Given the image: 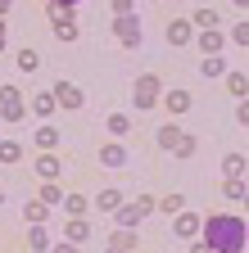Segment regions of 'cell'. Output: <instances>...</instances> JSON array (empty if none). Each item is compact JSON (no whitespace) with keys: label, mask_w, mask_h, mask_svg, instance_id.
<instances>
[{"label":"cell","mask_w":249,"mask_h":253,"mask_svg":"<svg viewBox=\"0 0 249 253\" xmlns=\"http://www.w3.org/2000/svg\"><path fill=\"white\" fill-rule=\"evenodd\" d=\"M199 235L213 253H245V217H236V212L199 217Z\"/></svg>","instance_id":"obj_1"},{"label":"cell","mask_w":249,"mask_h":253,"mask_svg":"<svg viewBox=\"0 0 249 253\" xmlns=\"http://www.w3.org/2000/svg\"><path fill=\"white\" fill-rule=\"evenodd\" d=\"M159 77H154V73H145V77H136V86H132V104L136 109H154V104H159Z\"/></svg>","instance_id":"obj_2"},{"label":"cell","mask_w":249,"mask_h":253,"mask_svg":"<svg viewBox=\"0 0 249 253\" xmlns=\"http://www.w3.org/2000/svg\"><path fill=\"white\" fill-rule=\"evenodd\" d=\"M113 37L127 45V50H136V45H141V18H136V14H118V18H113Z\"/></svg>","instance_id":"obj_3"},{"label":"cell","mask_w":249,"mask_h":253,"mask_svg":"<svg viewBox=\"0 0 249 253\" xmlns=\"http://www.w3.org/2000/svg\"><path fill=\"white\" fill-rule=\"evenodd\" d=\"M0 113H5V122H23L27 104H23V90L18 86H0Z\"/></svg>","instance_id":"obj_4"},{"label":"cell","mask_w":249,"mask_h":253,"mask_svg":"<svg viewBox=\"0 0 249 253\" xmlns=\"http://www.w3.org/2000/svg\"><path fill=\"white\" fill-rule=\"evenodd\" d=\"M109 217L118 221V231H136V226H141V217H145V208H141V199H136V204H127V199H122Z\"/></svg>","instance_id":"obj_5"},{"label":"cell","mask_w":249,"mask_h":253,"mask_svg":"<svg viewBox=\"0 0 249 253\" xmlns=\"http://www.w3.org/2000/svg\"><path fill=\"white\" fill-rule=\"evenodd\" d=\"M32 168H37L41 181H59V172H64V158H59L54 149H37V163H32Z\"/></svg>","instance_id":"obj_6"},{"label":"cell","mask_w":249,"mask_h":253,"mask_svg":"<svg viewBox=\"0 0 249 253\" xmlns=\"http://www.w3.org/2000/svg\"><path fill=\"white\" fill-rule=\"evenodd\" d=\"M50 95H54V104H59V109H82V104H86V95H82L73 82H54Z\"/></svg>","instance_id":"obj_7"},{"label":"cell","mask_w":249,"mask_h":253,"mask_svg":"<svg viewBox=\"0 0 249 253\" xmlns=\"http://www.w3.org/2000/svg\"><path fill=\"white\" fill-rule=\"evenodd\" d=\"M172 217H177V221H172V235H177V240H195V235H199V212H186V208H181V212H172Z\"/></svg>","instance_id":"obj_8"},{"label":"cell","mask_w":249,"mask_h":253,"mask_svg":"<svg viewBox=\"0 0 249 253\" xmlns=\"http://www.w3.org/2000/svg\"><path fill=\"white\" fill-rule=\"evenodd\" d=\"M163 37H168V45H191L195 41V27H191V18H172Z\"/></svg>","instance_id":"obj_9"},{"label":"cell","mask_w":249,"mask_h":253,"mask_svg":"<svg viewBox=\"0 0 249 253\" xmlns=\"http://www.w3.org/2000/svg\"><path fill=\"white\" fill-rule=\"evenodd\" d=\"M100 168H127V149H122L118 140H109L100 149Z\"/></svg>","instance_id":"obj_10"},{"label":"cell","mask_w":249,"mask_h":253,"mask_svg":"<svg viewBox=\"0 0 249 253\" xmlns=\"http://www.w3.org/2000/svg\"><path fill=\"white\" fill-rule=\"evenodd\" d=\"M27 249H32V253H50V231H46V221H32V231H27Z\"/></svg>","instance_id":"obj_11"},{"label":"cell","mask_w":249,"mask_h":253,"mask_svg":"<svg viewBox=\"0 0 249 253\" xmlns=\"http://www.w3.org/2000/svg\"><path fill=\"white\" fill-rule=\"evenodd\" d=\"M86 235H91L86 217H68V226H64V240H68V244H86Z\"/></svg>","instance_id":"obj_12"},{"label":"cell","mask_w":249,"mask_h":253,"mask_svg":"<svg viewBox=\"0 0 249 253\" xmlns=\"http://www.w3.org/2000/svg\"><path fill=\"white\" fill-rule=\"evenodd\" d=\"M181 136H186V131H181L177 122H163V126H159V149H177Z\"/></svg>","instance_id":"obj_13"},{"label":"cell","mask_w":249,"mask_h":253,"mask_svg":"<svg viewBox=\"0 0 249 253\" xmlns=\"http://www.w3.org/2000/svg\"><path fill=\"white\" fill-rule=\"evenodd\" d=\"M163 104H168V113L177 118V113H186V109H191V90H168L163 95Z\"/></svg>","instance_id":"obj_14"},{"label":"cell","mask_w":249,"mask_h":253,"mask_svg":"<svg viewBox=\"0 0 249 253\" xmlns=\"http://www.w3.org/2000/svg\"><path fill=\"white\" fill-rule=\"evenodd\" d=\"M122 199H127V195H122V190H100V195H96V199H91V204H96L100 212H113V208H118Z\"/></svg>","instance_id":"obj_15"},{"label":"cell","mask_w":249,"mask_h":253,"mask_svg":"<svg viewBox=\"0 0 249 253\" xmlns=\"http://www.w3.org/2000/svg\"><path fill=\"white\" fill-rule=\"evenodd\" d=\"M54 109H59V104H54L50 90H37V95H32V113H37V118H50Z\"/></svg>","instance_id":"obj_16"},{"label":"cell","mask_w":249,"mask_h":253,"mask_svg":"<svg viewBox=\"0 0 249 253\" xmlns=\"http://www.w3.org/2000/svg\"><path fill=\"white\" fill-rule=\"evenodd\" d=\"M104 126H109V136H113V140H122V136L132 131V122H127V113H109V118H104Z\"/></svg>","instance_id":"obj_17"},{"label":"cell","mask_w":249,"mask_h":253,"mask_svg":"<svg viewBox=\"0 0 249 253\" xmlns=\"http://www.w3.org/2000/svg\"><path fill=\"white\" fill-rule=\"evenodd\" d=\"M222 45H227V41H222V32H217V27H208L204 37H199V50H204V54H222Z\"/></svg>","instance_id":"obj_18"},{"label":"cell","mask_w":249,"mask_h":253,"mask_svg":"<svg viewBox=\"0 0 249 253\" xmlns=\"http://www.w3.org/2000/svg\"><path fill=\"white\" fill-rule=\"evenodd\" d=\"M199 73H204V77H222V73H227V54H208V59L199 63Z\"/></svg>","instance_id":"obj_19"},{"label":"cell","mask_w":249,"mask_h":253,"mask_svg":"<svg viewBox=\"0 0 249 253\" xmlns=\"http://www.w3.org/2000/svg\"><path fill=\"white\" fill-rule=\"evenodd\" d=\"M222 18H217V9H195L191 14V27H199V32H208V27H217Z\"/></svg>","instance_id":"obj_20"},{"label":"cell","mask_w":249,"mask_h":253,"mask_svg":"<svg viewBox=\"0 0 249 253\" xmlns=\"http://www.w3.org/2000/svg\"><path fill=\"white\" fill-rule=\"evenodd\" d=\"M59 204H64V212H68V217H86V208H91V199H82V195H64Z\"/></svg>","instance_id":"obj_21"},{"label":"cell","mask_w":249,"mask_h":253,"mask_svg":"<svg viewBox=\"0 0 249 253\" xmlns=\"http://www.w3.org/2000/svg\"><path fill=\"white\" fill-rule=\"evenodd\" d=\"M37 199H41L46 208H54L59 199H64V190H59V181H41V195H37Z\"/></svg>","instance_id":"obj_22"},{"label":"cell","mask_w":249,"mask_h":253,"mask_svg":"<svg viewBox=\"0 0 249 253\" xmlns=\"http://www.w3.org/2000/svg\"><path fill=\"white\" fill-rule=\"evenodd\" d=\"M54 37L59 41H77V23L73 18H54Z\"/></svg>","instance_id":"obj_23"},{"label":"cell","mask_w":249,"mask_h":253,"mask_svg":"<svg viewBox=\"0 0 249 253\" xmlns=\"http://www.w3.org/2000/svg\"><path fill=\"white\" fill-rule=\"evenodd\" d=\"M23 158V145L18 140H0V163H18Z\"/></svg>","instance_id":"obj_24"},{"label":"cell","mask_w":249,"mask_h":253,"mask_svg":"<svg viewBox=\"0 0 249 253\" xmlns=\"http://www.w3.org/2000/svg\"><path fill=\"white\" fill-rule=\"evenodd\" d=\"M59 145V131L54 126H37V149H54Z\"/></svg>","instance_id":"obj_25"},{"label":"cell","mask_w":249,"mask_h":253,"mask_svg":"<svg viewBox=\"0 0 249 253\" xmlns=\"http://www.w3.org/2000/svg\"><path fill=\"white\" fill-rule=\"evenodd\" d=\"M245 86H249V82H245V73H227V90L236 95V100H245Z\"/></svg>","instance_id":"obj_26"},{"label":"cell","mask_w":249,"mask_h":253,"mask_svg":"<svg viewBox=\"0 0 249 253\" xmlns=\"http://www.w3.org/2000/svg\"><path fill=\"white\" fill-rule=\"evenodd\" d=\"M154 208H163V212H181L186 199H181V195H163V199H154Z\"/></svg>","instance_id":"obj_27"},{"label":"cell","mask_w":249,"mask_h":253,"mask_svg":"<svg viewBox=\"0 0 249 253\" xmlns=\"http://www.w3.org/2000/svg\"><path fill=\"white\" fill-rule=\"evenodd\" d=\"M222 168H227V176H240V172H245V154H240V149L227 154V163H222Z\"/></svg>","instance_id":"obj_28"},{"label":"cell","mask_w":249,"mask_h":253,"mask_svg":"<svg viewBox=\"0 0 249 253\" xmlns=\"http://www.w3.org/2000/svg\"><path fill=\"white\" fill-rule=\"evenodd\" d=\"M227 199H231V204H245V181H240V176L227 181Z\"/></svg>","instance_id":"obj_29"},{"label":"cell","mask_w":249,"mask_h":253,"mask_svg":"<svg viewBox=\"0 0 249 253\" xmlns=\"http://www.w3.org/2000/svg\"><path fill=\"white\" fill-rule=\"evenodd\" d=\"M37 63H41L37 50H18V68H23V73H37Z\"/></svg>","instance_id":"obj_30"},{"label":"cell","mask_w":249,"mask_h":253,"mask_svg":"<svg viewBox=\"0 0 249 253\" xmlns=\"http://www.w3.org/2000/svg\"><path fill=\"white\" fill-rule=\"evenodd\" d=\"M23 212H27V221H46V212H50V208H46L41 199H32V204H27Z\"/></svg>","instance_id":"obj_31"},{"label":"cell","mask_w":249,"mask_h":253,"mask_svg":"<svg viewBox=\"0 0 249 253\" xmlns=\"http://www.w3.org/2000/svg\"><path fill=\"white\" fill-rule=\"evenodd\" d=\"M172 154H177V158H181V163H186V158H191V154H195V136H181V145H177Z\"/></svg>","instance_id":"obj_32"},{"label":"cell","mask_w":249,"mask_h":253,"mask_svg":"<svg viewBox=\"0 0 249 253\" xmlns=\"http://www.w3.org/2000/svg\"><path fill=\"white\" fill-rule=\"evenodd\" d=\"M109 244H118V249H127V253H132V244H136V231H118Z\"/></svg>","instance_id":"obj_33"},{"label":"cell","mask_w":249,"mask_h":253,"mask_svg":"<svg viewBox=\"0 0 249 253\" xmlns=\"http://www.w3.org/2000/svg\"><path fill=\"white\" fill-rule=\"evenodd\" d=\"M231 41H236V45H249V23H236V27H231Z\"/></svg>","instance_id":"obj_34"},{"label":"cell","mask_w":249,"mask_h":253,"mask_svg":"<svg viewBox=\"0 0 249 253\" xmlns=\"http://www.w3.org/2000/svg\"><path fill=\"white\" fill-rule=\"evenodd\" d=\"M50 253H82V244H68L64 240V244H50Z\"/></svg>","instance_id":"obj_35"},{"label":"cell","mask_w":249,"mask_h":253,"mask_svg":"<svg viewBox=\"0 0 249 253\" xmlns=\"http://www.w3.org/2000/svg\"><path fill=\"white\" fill-rule=\"evenodd\" d=\"M186 249H191V253H213V249H208L204 240H186Z\"/></svg>","instance_id":"obj_36"},{"label":"cell","mask_w":249,"mask_h":253,"mask_svg":"<svg viewBox=\"0 0 249 253\" xmlns=\"http://www.w3.org/2000/svg\"><path fill=\"white\" fill-rule=\"evenodd\" d=\"M113 14H132V0H113Z\"/></svg>","instance_id":"obj_37"},{"label":"cell","mask_w":249,"mask_h":253,"mask_svg":"<svg viewBox=\"0 0 249 253\" xmlns=\"http://www.w3.org/2000/svg\"><path fill=\"white\" fill-rule=\"evenodd\" d=\"M5 41H9V27H0V50H5Z\"/></svg>","instance_id":"obj_38"},{"label":"cell","mask_w":249,"mask_h":253,"mask_svg":"<svg viewBox=\"0 0 249 253\" xmlns=\"http://www.w3.org/2000/svg\"><path fill=\"white\" fill-rule=\"evenodd\" d=\"M9 5H14V0H0V18H5V14H9Z\"/></svg>","instance_id":"obj_39"},{"label":"cell","mask_w":249,"mask_h":253,"mask_svg":"<svg viewBox=\"0 0 249 253\" xmlns=\"http://www.w3.org/2000/svg\"><path fill=\"white\" fill-rule=\"evenodd\" d=\"M59 5H64V9H77V5H82V0H59Z\"/></svg>","instance_id":"obj_40"},{"label":"cell","mask_w":249,"mask_h":253,"mask_svg":"<svg viewBox=\"0 0 249 253\" xmlns=\"http://www.w3.org/2000/svg\"><path fill=\"white\" fill-rule=\"evenodd\" d=\"M104 253H127V249H118V244H109V249H104Z\"/></svg>","instance_id":"obj_41"},{"label":"cell","mask_w":249,"mask_h":253,"mask_svg":"<svg viewBox=\"0 0 249 253\" xmlns=\"http://www.w3.org/2000/svg\"><path fill=\"white\" fill-rule=\"evenodd\" d=\"M0 204H5V190H0Z\"/></svg>","instance_id":"obj_42"},{"label":"cell","mask_w":249,"mask_h":253,"mask_svg":"<svg viewBox=\"0 0 249 253\" xmlns=\"http://www.w3.org/2000/svg\"><path fill=\"white\" fill-rule=\"evenodd\" d=\"M149 5H159V0H149Z\"/></svg>","instance_id":"obj_43"},{"label":"cell","mask_w":249,"mask_h":253,"mask_svg":"<svg viewBox=\"0 0 249 253\" xmlns=\"http://www.w3.org/2000/svg\"><path fill=\"white\" fill-rule=\"evenodd\" d=\"M0 27H5V18H0Z\"/></svg>","instance_id":"obj_44"}]
</instances>
